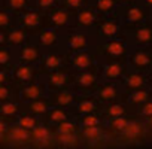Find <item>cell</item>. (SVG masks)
<instances>
[{
    "instance_id": "cell-1",
    "label": "cell",
    "mask_w": 152,
    "mask_h": 149,
    "mask_svg": "<svg viewBox=\"0 0 152 149\" xmlns=\"http://www.w3.org/2000/svg\"><path fill=\"white\" fill-rule=\"evenodd\" d=\"M94 52L99 58V63H124L128 64L131 45L124 36L110 40H96Z\"/></svg>"
},
{
    "instance_id": "cell-2",
    "label": "cell",
    "mask_w": 152,
    "mask_h": 149,
    "mask_svg": "<svg viewBox=\"0 0 152 149\" xmlns=\"http://www.w3.org/2000/svg\"><path fill=\"white\" fill-rule=\"evenodd\" d=\"M124 26V33L148 23L151 20V11L146 9L140 2L131 5H121L115 12Z\"/></svg>"
},
{
    "instance_id": "cell-3",
    "label": "cell",
    "mask_w": 152,
    "mask_h": 149,
    "mask_svg": "<svg viewBox=\"0 0 152 149\" xmlns=\"http://www.w3.org/2000/svg\"><path fill=\"white\" fill-rule=\"evenodd\" d=\"M94 45H96L94 31L79 30V28H69L64 31L63 48L67 51V54L90 51V49H94Z\"/></svg>"
},
{
    "instance_id": "cell-4",
    "label": "cell",
    "mask_w": 152,
    "mask_h": 149,
    "mask_svg": "<svg viewBox=\"0 0 152 149\" xmlns=\"http://www.w3.org/2000/svg\"><path fill=\"white\" fill-rule=\"evenodd\" d=\"M96 40H110L124 36V26L116 14L110 17H103L94 30Z\"/></svg>"
},
{
    "instance_id": "cell-5",
    "label": "cell",
    "mask_w": 152,
    "mask_h": 149,
    "mask_svg": "<svg viewBox=\"0 0 152 149\" xmlns=\"http://www.w3.org/2000/svg\"><path fill=\"white\" fill-rule=\"evenodd\" d=\"M75 78H76V73L69 66H66V67H63L57 72H52V73L46 74L45 76V85L52 93L64 91L70 85H75Z\"/></svg>"
},
{
    "instance_id": "cell-6",
    "label": "cell",
    "mask_w": 152,
    "mask_h": 149,
    "mask_svg": "<svg viewBox=\"0 0 152 149\" xmlns=\"http://www.w3.org/2000/svg\"><path fill=\"white\" fill-rule=\"evenodd\" d=\"M67 60H69V54L64 48L54 49V51H45V54L39 63V69L43 76H46V74H49L52 72H57V70L66 67Z\"/></svg>"
},
{
    "instance_id": "cell-7",
    "label": "cell",
    "mask_w": 152,
    "mask_h": 149,
    "mask_svg": "<svg viewBox=\"0 0 152 149\" xmlns=\"http://www.w3.org/2000/svg\"><path fill=\"white\" fill-rule=\"evenodd\" d=\"M18 24H20V27L26 28L34 37L39 31L46 28V14H43L42 11H39L36 8L28 9V11L23 12L21 15H18Z\"/></svg>"
},
{
    "instance_id": "cell-8",
    "label": "cell",
    "mask_w": 152,
    "mask_h": 149,
    "mask_svg": "<svg viewBox=\"0 0 152 149\" xmlns=\"http://www.w3.org/2000/svg\"><path fill=\"white\" fill-rule=\"evenodd\" d=\"M128 67L133 72L149 74L152 72V48H131Z\"/></svg>"
},
{
    "instance_id": "cell-9",
    "label": "cell",
    "mask_w": 152,
    "mask_h": 149,
    "mask_svg": "<svg viewBox=\"0 0 152 149\" xmlns=\"http://www.w3.org/2000/svg\"><path fill=\"white\" fill-rule=\"evenodd\" d=\"M100 79H102V70H100V63L85 72L76 73L75 78V87L76 90L88 93V91H97L100 87Z\"/></svg>"
},
{
    "instance_id": "cell-10",
    "label": "cell",
    "mask_w": 152,
    "mask_h": 149,
    "mask_svg": "<svg viewBox=\"0 0 152 149\" xmlns=\"http://www.w3.org/2000/svg\"><path fill=\"white\" fill-rule=\"evenodd\" d=\"M102 18L103 17L94 9L93 5L87 6V8L78 11L76 14H73V28L94 31Z\"/></svg>"
},
{
    "instance_id": "cell-11",
    "label": "cell",
    "mask_w": 152,
    "mask_h": 149,
    "mask_svg": "<svg viewBox=\"0 0 152 149\" xmlns=\"http://www.w3.org/2000/svg\"><path fill=\"white\" fill-rule=\"evenodd\" d=\"M40 76H42V72H40L39 66H33V64L18 63L12 70V81L17 85H21V88L37 82V79Z\"/></svg>"
},
{
    "instance_id": "cell-12",
    "label": "cell",
    "mask_w": 152,
    "mask_h": 149,
    "mask_svg": "<svg viewBox=\"0 0 152 149\" xmlns=\"http://www.w3.org/2000/svg\"><path fill=\"white\" fill-rule=\"evenodd\" d=\"M33 40L43 49V51H54V49H61L63 48V40H64V31L57 30V28H43L39 31Z\"/></svg>"
},
{
    "instance_id": "cell-13",
    "label": "cell",
    "mask_w": 152,
    "mask_h": 149,
    "mask_svg": "<svg viewBox=\"0 0 152 149\" xmlns=\"http://www.w3.org/2000/svg\"><path fill=\"white\" fill-rule=\"evenodd\" d=\"M124 34L128 39L131 48H152V21L151 20Z\"/></svg>"
},
{
    "instance_id": "cell-14",
    "label": "cell",
    "mask_w": 152,
    "mask_h": 149,
    "mask_svg": "<svg viewBox=\"0 0 152 149\" xmlns=\"http://www.w3.org/2000/svg\"><path fill=\"white\" fill-rule=\"evenodd\" d=\"M97 64H99V58H97L94 49L76 52V54H69L67 66H69L75 73L90 70V69L96 67Z\"/></svg>"
},
{
    "instance_id": "cell-15",
    "label": "cell",
    "mask_w": 152,
    "mask_h": 149,
    "mask_svg": "<svg viewBox=\"0 0 152 149\" xmlns=\"http://www.w3.org/2000/svg\"><path fill=\"white\" fill-rule=\"evenodd\" d=\"M46 28H57L63 31L73 28V14L64 9L63 6L48 12L46 14Z\"/></svg>"
},
{
    "instance_id": "cell-16",
    "label": "cell",
    "mask_w": 152,
    "mask_h": 149,
    "mask_svg": "<svg viewBox=\"0 0 152 149\" xmlns=\"http://www.w3.org/2000/svg\"><path fill=\"white\" fill-rule=\"evenodd\" d=\"M33 40V36L23 27H17L9 33H0V46H9L12 49H20Z\"/></svg>"
},
{
    "instance_id": "cell-17",
    "label": "cell",
    "mask_w": 152,
    "mask_h": 149,
    "mask_svg": "<svg viewBox=\"0 0 152 149\" xmlns=\"http://www.w3.org/2000/svg\"><path fill=\"white\" fill-rule=\"evenodd\" d=\"M100 70H102V79L104 82H122L124 78L128 74L130 67L128 64L124 63H100Z\"/></svg>"
},
{
    "instance_id": "cell-18",
    "label": "cell",
    "mask_w": 152,
    "mask_h": 149,
    "mask_svg": "<svg viewBox=\"0 0 152 149\" xmlns=\"http://www.w3.org/2000/svg\"><path fill=\"white\" fill-rule=\"evenodd\" d=\"M17 52V60L18 63H23V64H33V66H39L45 51L34 42V40H30L27 45L21 46L20 49L15 51Z\"/></svg>"
},
{
    "instance_id": "cell-19",
    "label": "cell",
    "mask_w": 152,
    "mask_h": 149,
    "mask_svg": "<svg viewBox=\"0 0 152 149\" xmlns=\"http://www.w3.org/2000/svg\"><path fill=\"white\" fill-rule=\"evenodd\" d=\"M148 81H149V76H148V74H143V73L130 70L128 74L124 78V81H122L121 84H122V87H124L128 93H134V91L143 90V88L146 87Z\"/></svg>"
},
{
    "instance_id": "cell-20",
    "label": "cell",
    "mask_w": 152,
    "mask_h": 149,
    "mask_svg": "<svg viewBox=\"0 0 152 149\" xmlns=\"http://www.w3.org/2000/svg\"><path fill=\"white\" fill-rule=\"evenodd\" d=\"M17 64H18V60H17L15 49L9 46H0V70H6L12 73Z\"/></svg>"
},
{
    "instance_id": "cell-21",
    "label": "cell",
    "mask_w": 152,
    "mask_h": 149,
    "mask_svg": "<svg viewBox=\"0 0 152 149\" xmlns=\"http://www.w3.org/2000/svg\"><path fill=\"white\" fill-rule=\"evenodd\" d=\"M0 8L8 9L15 15H21L23 12L34 8V0H2Z\"/></svg>"
},
{
    "instance_id": "cell-22",
    "label": "cell",
    "mask_w": 152,
    "mask_h": 149,
    "mask_svg": "<svg viewBox=\"0 0 152 149\" xmlns=\"http://www.w3.org/2000/svg\"><path fill=\"white\" fill-rule=\"evenodd\" d=\"M119 85L115 84V82H103L100 84L99 90H97V97L100 102H104V103H110V102H115L116 97H118V93H119Z\"/></svg>"
},
{
    "instance_id": "cell-23",
    "label": "cell",
    "mask_w": 152,
    "mask_h": 149,
    "mask_svg": "<svg viewBox=\"0 0 152 149\" xmlns=\"http://www.w3.org/2000/svg\"><path fill=\"white\" fill-rule=\"evenodd\" d=\"M43 91H45V85L37 81V82H34V84H30V85L23 87V88L20 90V96H21L23 100H26V102L30 103V102H34V100H37V99H42Z\"/></svg>"
},
{
    "instance_id": "cell-24",
    "label": "cell",
    "mask_w": 152,
    "mask_h": 149,
    "mask_svg": "<svg viewBox=\"0 0 152 149\" xmlns=\"http://www.w3.org/2000/svg\"><path fill=\"white\" fill-rule=\"evenodd\" d=\"M17 27H20L18 15L9 12L8 9L0 8V33H9Z\"/></svg>"
},
{
    "instance_id": "cell-25",
    "label": "cell",
    "mask_w": 152,
    "mask_h": 149,
    "mask_svg": "<svg viewBox=\"0 0 152 149\" xmlns=\"http://www.w3.org/2000/svg\"><path fill=\"white\" fill-rule=\"evenodd\" d=\"M93 6L102 17H110L118 11L121 2L119 0H94Z\"/></svg>"
},
{
    "instance_id": "cell-26",
    "label": "cell",
    "mask_w": 152,
    "mask_h": 149,
    "mask_svg": "<svg viewBox=\"0 0 152 149\" xmlns=\"http://www.w3.org/2000/svg\"><path fill=\"white\" fill-rule=\"evenodd\" d=\"M73 100H75V94H73L70 90L52 93V103L57 104L58 107H66V106L72 104Z\"/></svg>"
},
{
    "instance_id": "cell-27",
    "label": "cell",
    "mask_w": 152,
    "mask_h": 149,
    "mask_svg": "<svg viewBox=\"0 0 152 149\" xmlns=\"http://www.w3.org/2000/svg\"><path fill=\"white\" fill-rule=\"evenodd\" d=\"M94 0H61V6L64 9H67L69 12L72 14H76L78 11L87 8V6H91Z\"/></svg>"
},
{
    "instance_id": "cell-28",
    "label": "cell",
    "mask_w": 152,
    "mask_h": 149,
    "mask_svg": "<svg viewBox=\"0 0 152 149\" xmlns=\"http://www.w3.org/2000/svg\"><path fill=\"white\" fill-rule=\"evenodd\" d=\"M60 6H61V0H34V8L42 11L43 14H48Z\"/></svg>"
},
{
    "instance_id": "cell-29",
    "label": "cell",
    "mask_w": 152,
    "mask_h": 149,
    "mask_svg": "<svg viewBox=\"0 0 152 149\" xmlns=\"http://www.w3.org/2000/svg\"><path fill=\"white\" fill-rule=\"evenodd\" d=\"M28 110H30L31 113H36V115L46 113V112L49 110V103H48V100H45V99H37V100L28 103Z\"/></svg>"
},
{
    "instance_id": "cell-30",
    "label": "cell",
    "mask_w": 152,
    "mask_h": 149,
    "mask_svg": "<svg viewBox=\"0 0 152 149\" xmlns=\"http://www.w3.org/2000/svg\"><path fill=\"white\" fill-rule=\"evenodd\" d=\"M96 109H97V102L93 100V99H84L82 102L78 103V112L82 113L84 116L94 113Z\"/></svg>"
},
{
    "instance_id": "cell-31",
    "label": "cell",
    "mask_w": 152,
    "mask_h": 149,
    "mask_svg": "<svg viewBox=\"0 0 152 149\" xmlns=\"http://www.w3.org/2000/svg\"><path fill=\"white\" fill-rule=\"evenodd\" d=\"M149 91L148 90H139V91H134V93H130V102L133 104H145L149 102Z\"/></svg>"
},
{
    "instance_id": "cell-32",
    "label": "cell",
    "mask_w": 152,
    "mask_h": 149,
    "mask_svg": "<svg viewBox=\"0 0 152 149\" xmlns=\"http://www.w3.org/2000/svg\"><path fill=\"white\" fill-rule=\"evenodd\" d=\"M18 125L21 127V128H24V130H34V128H37L39 125H37V121H36V118L34 116H31V115H23V116H20V119H18Z\"/></svg>"
},
{
    "instance_id": "cell-33",
    "label": "cell",
    "mask_w": 152,
    "mask_h": 149,
    "mask_svg": "<svg viewBox=\"0 0 152 149\" xmlns=\"http://www.w3.org/2000/svg\"><path fill=\"white\" fill-rule=\"evenodd\" d=\"M49 119L52 122L63 124V122H67V113L64 112L63 107H55V109H51L49 110Z\"/></svg>"
},
{
    "instance_id": "cell-34",
    "label": "cell",
    "mask_w": 152,
    "mask_h": 149,
    "mask_svg": "<svg viewBox=\"0 0 152 149\" xmlns=\"http://www.w3.org/2000/svg\"><path fill=\"white\" fill-rule=\"evenodd\" d=\"M0 112H2L3 116H15V115L18 113V104H17V103H12V102L2 103Z\"/></svg>"
},
{
    "instance_id": "cell-35",
    "label": "cell",
    "mask_w": 152,
    "mask_h": 149,
    "mask_svg": "<svg viewBox=\"0 0 152 149\" xmlns=\"http://www.w3.org/2000/svg\"><path fill=\"white\" fill-rule=\"evenodd\" d=\"M124 113H125V109H124V106L119 104V103H112V104L107 107V115H109L112 119L121 118V116H124Z\"/></svg>"
},
{
    "instance_id": "cell-36",
    "label": "cell",
    "mask_w": 152,
    "mask_h": 149,
    "mask_svg": "<svg viewBox=\"0 0 152 149\" xmlns=\"http://www.w3.org/2000/svg\"><path fill=\"white\" fill-rule=\"evenodd\" d=\"M11 137L15 139V140H27L30 137V133L18 125V127H15V128L11 130Z\"/></svg>"
},
{
    "instance_id": "cell-37",
    "label": "cell",
    "mask_w": 152,
    "mask_h": 149,
    "mask_svg": "<svg viewBox=\"0 0 152 149\" xmlns=\"http://www.w3.org/2000/svg\"><path fill=\"white\" fill-rule=\"evenodd\" d=\"M31 136H33L36 140H39V142H45V140H48V130H46L45 127L39 125L37 128H34V130L31 131Z\"/></svg>"
},
{
    "instance_id": "cell-38",
    "label": "cell",
    "mask_w": 152,
    "mask_h": 149,
    "mask_svg": "<svg viewBox=\"0 0 152 149\" xmlns=\"http://www.w3.org/2000/svg\"><path fill=\"white\" fill-rule=\"evenodd\" d=\"M82 124H84L85 128L87 127H99L100 119H99V116H96L94 113H91V115H85L82 118Z\"/></svg>"
},
{
    "instance_id": "cell-39",
    "label": "cell",
    "mask_w": 152,
    "mask_h": 149,
    "mask_svg": "<svg viewBox=\"0 0 152 149\" xmlns=\"http://www.w3.org/2000/svg\"><path fill=\"white\" fill-rule=\"evenodd\" d=\"M128 121L124 118V116H121V118H115V119H112L110 121V125L115 128V130H118V131H124L127 127H128Z\"/></svg>"
},
{
    "instance_id": "cell-40",
    "label": "cell",
    "mask_w": 152,
    "mask_h": 149,
    "mask_svg": "<svg viewBox=\"0 0 152 149\" xmlns=\"http://www.w3.org/2000/svg\"><path fill=\"white\" fill-rule=\"evenodd\" d=\"M73 124L72 122H63L58 125V134H73Z\"/></svg>"
},
{
    "instance_id": "cell-41",
    "label": "cell",
    "mask_w": 152,
    "mask_h": 149,
    "mask_svg": "<svg viewBox=\"0 0 152 149\" xmlns=\"http://www.w3.org/2000/svg\"><path fill=\"white\" fill-rule=\"evenodd\" d=\"M84 136L88 139H96L100 136V128L99 127H87V128H84Z\"/></svg>"
},
{
    "instance_id": "cell-42",
    "label": "cell",
    "mask_w": 152,
    "mask_h": 149,
    "mask_svg": "<svg viewBox=\"0 0 152 149\" xmlns=\"http://www.w3.org/2000/svg\"><path fill=\"white\" fill-rule=\"evenodd\" d=\"M140 112H142V115H143V116H146V118H152V102L149 100L148 103L142 104Z\"/></svg>"
},
{
    "instance_id": "cell-43",
    "label": "cell",
    "mask_w": 152,
    "mask_h": 149,
    "mask_svg": "<svg viewBox=\"0 0 152 149\" xmlns=\"http://www.w3.org/2000/svg\"><path fill=\"white\" fill-rule=\"evenodd\" d=\"M139 130H140V127H139L137 124L131 122V124H128V127H127L122 133H124V134H128V136H136V134L139 133Z\"/></svg>"
},
{
    "instance_id": "cell-44",
    "label": "cell",
    "mask_w": 152,
    "mask_h": 149,
    "mask_svg": "<svg viewBox=\"0 0 152 149\" xmlns=\"http://www.w3.org/2000/svg\"><path fill=\"white\" fill-rule=\"evenodd\" d=\"M60 140L66 145H70V143H73L75 139H73V134H60Z\"/></svg>"
},
{
    "instance_id": "cell-45",
    "label": "cell",
    "mask_w": 152,
    "mask_h": 149,
    "mask_svg": "<svg viewBox=\"0 0 152 149\" xmlns=\"http://www.w3.org/2000/svg\"><path fill=\"white\" fill-rule=\"evenodd\" d=\"M140 3H142L146 9L152 11V0H140Z\"/></svg>"
},
{
    "instance_id": "cell-46",
    "label": "cell",
    "mask_w": 152,
    "mask_h": 149,
    "mask_svg": "<svg viewBox=\"0 0 152 149\" xmlns=\"http://www.w3.org/2000/svg\"><path fill=\"white\" fill-rule=\"evenodd\" d=\"M121 5H131V3H137L140 2V0H119Z\"/></svg>"
},
{
    "instance_id": "cell-47",
    "label": "cell",
    "mask_w": 152,
    "mask_h": 149,
    "mask_svg": "<svg viewBox=\"0 0 152 149\" xmlns=\"http://www.w3.org/2000/svg\"><path fill=\"white\" fill-rule=\"evenodd\" d=\"M6 130H8V125H6V122H2V124H0V131H2V134H3V136L6 134Z\"/></svg>"
},
{
    "instance_id": "cell-48",
    "label": "cell",
    "mask_w": 152,
    "mask_h": 149,
    "mask_svg": "<svg viewBox=\"0 0 152 149\" xmlns=\"http://www.w3.org/2000/svg\"><path fill=\"white\" fill-rule=\"evenodd\" d=\"M148 76H149V79H151V81H152V72H151V73H149V74H148Z\"/></svg>"
},
{
    "instance_id": "cell-49",
    "label": "cell",
    "mask_w": 152,
    "mask_h": 149,
    "mask_svg": "<svg viewBox=\"0 0 152 149\" xmlns=\"http://www.w3.org/2000/svg\"><path fill=\"white\" fill-rule=\"evenodd\" d=\"M149 122H151V124H152V118H149Z\"/></svg>"
},
{
    "instance_id": "cell-50",
    "label": "cell",
    "mask_w": 152,
    "mask_h": 149,
    "mask_svg": "<svg viewBox=\"0 0 152 149\" xmlns=\"http://www.w3.org/2000/svg\"><path fill=\"white\" fill-rule=\"evenodd\" d=\"M151 21H152V11H151Z\"/></svg>"
}]
</instances>
